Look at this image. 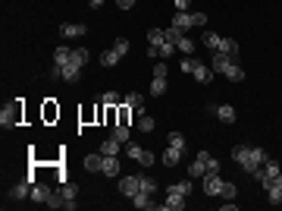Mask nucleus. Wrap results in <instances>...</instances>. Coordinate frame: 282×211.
I'll return each mask as SVG.
<instances>
[{"label":"nucleus","mask_w":282,"mask_h":211,"mask_svg":"<svg viewBox=\"0 0 282 211\" xmlns=\"http://www.w3.org/2000/svg\"><path fill=\"white\" fill-rule=\"evenodd\" d=\"M125 155H129L132 161H138L141 167H151V164H154V155H151L147 148H141V145H135V142H132V145H125Z\"/></svg>","instance_id":"f257e3e1"},{"label":"nucleus","mask_w":282,"mask_h":211,"mask_svg":"<svg viewBox=\"0 0 282 211\" xmlns=\"http://www.w3.org/2000/svg\"><path fill=\"white\" fill-rule=\"evenodd\" d=\"M160 208H163V211H182V208H185V195H182V193H172V189H166V199L160 202Z\"/></svg>","instance_id":"f03ea898"},{"label":"nucleus","mask_w":282,"mask_h":211,"mask_svg":"<svg viewBox=\"0 0 282 211\" xmlns=\"http://www.w3.org/2000/svg\"><path fill=\"white\" fill-rule=\"evenodd\" d=\"M19 117H22V110H19V101H13L10 107L0 110V126H16Z\"/></svg>","instance_id":"7ed1b4c3"},{"label":"nucleus","mask_w":282,"mask_h":211,"mask_svg":"<svg viewBox=\"0 0 282 211\" xmlns=\"http://www.w3.org/2000/svg\"><path fill=\"white\" fill-rule=\"evenodd\" d=\"M6 195H10L13 202H25V199L31 195V180H29V176H25V180H19V183H16V186H13Z\"/></svg>","instance_id":"20e7f679"},{"label":"nucleus","mask_w":282,"mask_h":211,"mask_svg":"<svg viewBox=\"0 0 282 211\" xmlns=\"http://www.w3.org/2000/svg\"><path fill=\"white\" fill-rule=\"evenodd\" d=\"M60 195H63V208H66V211H76V195H78V189L72 186V183H60Z\"/></svg>","instance_id":"39448f33"},{"label":"nucleus","mask_w":282,"mask_h":211,"mask_svg":"<svg viewBox=\"0 0 282 211\" xmlns=\"http://www.w3.org/2000/svg\"><path fill=\"white\" fill-rule=\"evenodd\" d=\"M119 193L123 195H138L141 193V176H123V180H119Z\"/></svg>","instance_id":"423d86ee"},{"label":"nucleus","mask_w":282,"mask_h":211,"mask_svg":"<svg viewBox=\"0 0 282 211\" xmlns=\"http://www.w3.org/2000/svg\"><path fill=\"white\" fill-rule=\"evenodd\" d=\"M100 174H104V176H119V174H123L119 158L116 155H104V167H100Z\"/></svg>","instance_id":"0eeeda50"},{"label":"nucleus","mask_w":282,"mask_h":211,"mask_svg":"<svg viewBox=\"0 0 282 211\" xmlns=\"http://www.w3.org/2000/svg\"><path fill=\"white\" fill-rule=\"evenodd\" d=\"M47 195H50V186H44V183H31V205H47Z\"/></svg>","instance_id":"6e6552de"},{"label":"nucleus","mask_w":282,"mask_h":211,"mask_svg":"<svg viewBox=\"0 0 282 211\" xmlns=\"http://www.w3.org/2000/svg\"><path fill=\"white\" fill-rule=\"evenodd\" d=\"M219 189H223V176L219 174H204V193L207 195H219Z\"/></svg>","instance_id":"1a4fd4ad"},{"label":"nucleus","mask_w":282,"mask_h":211,"mask_svg":"<svg viewBox=\"0 0 282 211\" xmlns=\"http://www.w3.org/2000/svg\"><path fill=\"white\" fill-rule=\"evenodd\" d=\"M132 205L141 208V211H144V208H160L157 202H154V193H144V189H141L138 195H132Z\"/></svg>","instance_id":"9d476101"},{"label":"nucleus","mask_w":282,"mask_h":211,"mask_svg":"<svg viewBox=\"0 0 282 211\" xmlns=\"http://www.w3.org/2000/svg\"><path fill=\"white\" fill-rule=\"evenodd\" d=\"M229 67H232L229 57L219 54V51H213V57H210V70H213V72H223V76H226V70H229Z\"/></svg>","instance_id":"9b49d317"},{"label":"nucleus","mask_w":282,"mask_h":211,"mask_svg":"<svg viewBox=\"0 0 282 211\" xmlns=\"http://www.w3.org/2000/svg\"><path fill=\"white\" fill-rule=\"evenodd\" d=\"M210 114H217L223 123H235V117H238L232 104H219V107H210Z\"/></svg>","instance_id":"f8f14e48"},{"label":"nucleus","mask_w":282,"mask_h":211,"mask_svg":"<svg viewBox=\"0 0 282 211\" xmlns=\"http://www.w3.org/2000/svg\"><path fill=\"white\" fill-rule=\"evenodd\" d=\"M85 32H88V25H76V22L60 25V35H63V38H82Z\"/></svg>","instance_id":"ddd939ff"},{"label":"nucleus","mask_w":282,"mask_h":211,"mask_svg":"<svg viewBox=\"0 0 282 211\" xmlns=\"http://www.w3.org/2000/svg\"><path fill=\"white\" fill-rule=\"evenodd\" d=\"M170 25H176V29L185 35L188 29H194V25H191V13H179V10H176V16H172V22H170Z\"/></svg>","instance_id":"4468645a"},{"label":"nucleus","mask_w":282,"mask_h":211,"mask_svg":"<svg viewBox=\"0 0 282 211\" xmlns=\"http://www.w3.org/2000/svg\"><path fill=\"white\" fill-rule=\"evenodd\" d=\"M219 54H226L235 63V60H238V44H235L232 38H223V41H219Z\"/></svg>","instance_id":"2eb2a0df"},{"label":"nucleus","mask_w":282,"mask_h":211,"mask_svg":"<svg viewBox=\"0 0 282 211\" xmlns=\"http://www.w3.org/2000/svg\"><path fill=\"white\" fill-rule=\"evenodd\" d=\"M69 57H72V48L60 44V48H57V54H53V63H57V67L63 70V67H69Z\"/></svg>","instance_id":"dca6fc26"},{"label":"nucleus","mask_w":282,"mask_h":211,"mask_svg":"<svg viewBox=\"0 0 282 211\" xmlns=\"http://www.w3.org/2000/svg\"><path fill=\"white\" fill-rule=\"evenodd\" d=\"M100 167H104V155H88L85 158V170H88V174H100Z\"/></svg>","instance_id":"f3484780"},{"label":"nucleus","mask_w":282,"mask_h":211,"mask_svg":"<svg viewBox=\"0 0 282 211\" xmlns=\"http://www.w3.org/2000/svg\"><path fill=\"white\" fill-rule=\"evenodd\" d=\"M179 158H182V148H176V145H170V148L163 151V164H166V167H176Z\"/></svg>","instance_id":"a211bd4d"},{"label":"nucleus","mask_w":282,"mask_h":211,"mask_svg":"<svg viewBox=\"0 0 282 211\" xmlns=\"http://www.w3.org/2000/svg\"><path fill=\"white\" fill-rule=\"evenodd\" d=\"M191 76H194V79H198V82H201V85H207V82H210V79H213V70H207V67H204V63H201V60H198V67H194V72H191Z\"/></svg>","instance_id":"6ab92c4d"},{"label":"nucleus","mask_w":282,"mask_h":211,"mask_svg":"<svg viewBox=\"0 0 282 211\" xmlns=\"http://www.w3.org/2000/svg\"><path fill=\"white\" fill-rule=\"evenodd\" d=\"M204 174H207L204 161H198V158H194V161L188 164V176H191V180H204Z\"/></svg>","instance_id":"aec40b11"},{"label":"nucleus","mask_w":282,"mask_h":211,"mask_svg":"<svg viewBox=\"0 0 282 211\" xmlns=\"http://www.w3.org/2000/svg\"><path fill=\"white\" fill-rule=\"evenodd\" d=\"M119 60H123V57H119V54H116V51H113V48H110V51H104V54H100V67H104V70L116 67Z\"/></svg>","instance_id":"412c9836"},{"label":"nucleus","mask_w":282,"mask_h":211,"mask_svg":"<svg viewBox=\"0 0 282 211\" xmlns=\"http://www.w3.org/2000/svg\"><path fill=\"white\" fill-rule=\"evenodd\" d=\"M69 63H72V67H78V70H82L85 63H88V51H85V48H72V57H69Z\"/></svg>","instance_id":"4be33fe9"},{"label":"nucleus","mask_w":282,"mask_h":211,"mask_svg":"<svg viewBox=\"0 0 282 211\" xmlns=\"http://www.w3.org/2000/svg\"><path fill=\"white\" fill-rule=\"evenodd\" d=\"M170 189H172V193H182L185 199H188V195H191V189H194V180H191V176H185L182 183H172Z\"/></svg>","instance_id":"5701e85b"},{"label":"nucleus","mask_w":282,"mask_h":211,"mask_svg":"<svg viewBox=\"0 0 282 211\" xmlns=\"http://www.w3.org/2000/svg\"><path fill=\"white\" fill-rule=\"evenodd\" d=\"M266 199H270V205H282V183L273 180V186L266 189Z\"/></svg>","instance_id":"b1692460"},{"label":"nucleus","mask_w":282,"mask_h":211,"mask_svg":"<svg viewBox=\"0 0 282 211\" xmlns=\"http://www.w3.org/2000/svg\"><path fill=\"white\" fill-rule=\"evenodd\" d=\"M166 41V29H151L147 32V44H154V48H160V44Z\"/></svg>","instance_id":"393cba45"},{"label":"nucleus","mask_w":282,"mask_h":211,"mask_svg":"<svg viewBox=\"0 0 282 211\" xmlns=\"http://www.w3.org/2000/svg\"><path fill=\"white\" fill-rule=\"evenodd\" d=\"M138 129H141V133H154V117L147 114V110L138 114Z\"/></svg>","instance_id":"a878e982"},{"label":"nucleus","mask_w":282,"mask_h":211,"mask_svg":"<svg viewBox=\"0 0 282 211\" xmlns=\"http://www.w3.org/2000/svg\"><path fill=\"white\" fill-rule=\"evenodd\" d=\"M119 145H123L119 139L107 136V139H104V145H100V155H116V151H119Z\"/></svg>","instance_id":"bb28decb"},{"label":"nucleus","mask_w":282,"mask_h":211,"mask_svg":"<svg viewBox=\"0 0 282 211\" xmlns=\"http://www.w3.org/2000/svg\"><path fill=\"white\" fill-rule=\"evenodd\" d=\"M176 51H182V57L194 54V41H191V38H188V35H182V38H179V41H176Z\"/></svg>","instance_id":"cd10ccee"},{"label":"nucleus","mask_w":282,"mask_h":211,"mask_svg":"<svg viewBox=\"0 0 282 211\" xmlns=\"http://www.w3.org/2000/svg\"><path fill=\"white\" fill-rule=\"evenodd\" d=\"M151 95H154V98L166 95V79H163V76H154V82H151Z\"/></svg>","instance_id":"c85d7f7f"},{"label":"nucleus","mask_w":282,"mask_h":211,"mask_svg":"<svg viewBox=\"0 0 282 211\" xmlns=\"http://www.w3.org/2000/svg\"><path fill=\"white\" fill-rule=\"evenodd\" d=\"M125 104H129L132 110H138V114H141V110H144V95H138V91H132V95L125 98Z\"/></svg>","instance_id":"c756f323"},{"label":"nucleus","mask_w":282,"mask_h":211,"mask_svg":"<svg viewBox=\"0 0 282 211\" xmlns=\"http://www.w3.org/2000/svg\"><path fill=\"white\" fill-rule=\"evenodd\" d=\"M110 136L119 139V142H129V126H125V123H116V126L110 129Z\"/></svg>","instance_id":"7c9ffc66"},{"label":"nucleus","mask_w":282,"mask_h":211,"mask_svg":"<svg viewBox=\"0 0 282 211\" xmlns=\"http://www.w3.org/2000/svg\"><path fill=\"white\" fill-rule=\"evenodd\" d=\"M172 54H176V44H172V41H163V44L157 48V57H160V60H170Z\"/></svg>","instance_id":"2f4dec72"},{"label":"nucleus","mask_w":282,"mask_h":211,"mask_svg":"<svg viewBox=\"0 0 282 211\" xmlns=\"http://www.w3.org/2000/svg\"><path fill=\"white\" fill-rule=\"evenodd\" d=\"M219 41H223V38H219L217 32H204V48H210V51H219Z\"/></svg>","instance_id":"473e14b6"},{"label":"nucleus","mask_w":282,"mask_h":211,"mask_svg":"<svg viewBox=\"0 0 282 211\" xmlns=\"http://www.w3.org/2000/svg\"><path fill=\"white\" fill-rule=\"evenodd\" d=\"M226 76H229V82H241V79H245V70H241L238 63H232V67L226 70Z\"/></svg>","instance_id":"72a5a7b5"},{"label":"nucleus","mask_w":282,"mask_h":211,"mask_svg":"<svg viewBox=\"0 0 282 211\" xmlns=\"http://www.w3.org/2000/svg\"><path fill=\"white\" fill-rule=\"evenodd\" d=\"M47 208H63V195H60V189H50V195H47Z\"/></svg>","instance_id":"f704fd0d"},{"label":"nucleus","mask_w":282,"mask_h":211,"mask_svg":"<svg viewBox=\"0 0 282 211\" xmlns=\"http://www.w3.org/2000/svg\"><path fill=\"white\" fill-rule=\"evenodd\" d=\"M78 76H82V70H78V67H72V63H69V67H63V79H66V82H76Z\"/></svg>","instance_id":"c9c22d12"},{"label":"nucleus","mask_w":282,"mask_h":211,"mask_svg":"<svg viewBox=\"0 0 282 211\" xmlns=\"http://www.w3.org/2000/svg\"><path fill=\"white\" fill-rule=\"evenodd\" d=\"M100 101H104V104H107V107H116V104H123V101H125V98H119V95H116V91H107V95H104V98H100Z\"/></svg>","instance_id":"e433bc0d"},{"label":"nucleus","mask_w":282,"mask_h":211,"mask_svg":"<svg viewBox=\"0 0 282 211\" xmlns=\"http://www.w3.org/2000/svg\"><path fill=\"white\" fill-rule=\"evenodd\" d=\"M113 51H116L119 57H125L129 54V38H116V41H113Z\"/></svg>","instance_id":"4c0bfd02"},{"label":"nucleus","mask_w":282,"mask_h":211,"mask_svg":"<svg viewBox=\"0 0 282 211\" xmlns=\"http://www.w3.org/2000/svg\"><path fill=\"white\" fill-rule=\"evenodd\" d=\"M219 195H223V199H235V195H238L235 183H226V180H223V189H219Z\"/></svg>","instance_id":"58836bf2"},{"label":"nucleus","mask_w":282,"mask_h":211,"mask_svg":"<svg viewBox=\"0 0 282 211\" xmlns=\"http://www.w3.org/2000/svg\"><path fill=\"white\" fill-rule=\"evenodd\" d=\"M194 67H198V57H182V72H194Z\"/></svg>","instance_id":"ea45409f"},{"label":"nucleus","mask_w":282,"mask_h":211,"mask_svg":"<svg viewBox=\"0 0 282 211\" xmlns=\"http://www.w3.org/2000/svg\"><path fill=\"white\" fill-rule=\"evenodd\" d=\"M204 167H207V174H219V161H217V158H213V155H207Z\"/></svg>","instance_id":"a19ab883"},{"label":"nucleus","mask_w":282,"mask_h":211,"mask_svg":"<svg viewBox=\"0 0 282 211\" xmlns=\"http://www.w3.org/2000/svg\"><path fill=\"white\" fill-rule=\"evenodd\" d=\"M170 145H176V148L185 151V136L182 133H170Z\"/></svg>","instance_id":"79ce46f5"},{"label":"nucleus","mask_w":282,"mask_h":211,"mask_svg":"<svg viewBox=\"0 0 282 211\" xmlns=\"http://www.w3.org/2000/svg\"><path fill=\"white\" fill-rule=\"evenodd\" d=\"M141 189H144V193H157V183H154L151 176H141Z\"/></svg>","instance_id":"37998d69"},{"label":"nucleus","mask_w":282,"mask_h":211,"mask_svg":"<svg viewBox=\"0 0 282 211\" xmlns=\"http://www.w3.org/2000/svg\"><path fill=\"white\" fill-rule=\"evenodd\" d=\"M179 38H182V32H179L176 25H170V29H166V41H172V44H176Z\"/></svg>","instance_id":"c03bdc74"},{"label":"nucleus","mask_w":282,"mask_h":211,"mask_svg":"<svg viewBox=\"0 0 282 211\" xmlns=\"http://www.w3.org/2000/svg\"><path fill=\"white\" fill-rule=\"evenodd\" d=\"M191 25H207V13H191Z\"/></svg>","instance_id":"a18cd8bd"},{"label":"nucleus","mask_w":282,"mask_h":211,"mask_svg":"<svg viewBox=\"0 0 282 211\" xmlns=\"http://www.w3.org/2000/svg\"><path fill=\"white\" fill-rule=\"evenodd\" d=\"M116 6H119V10H132V6H135V0H116Z\"/></svg>","instance_id":"49530a36"},{"label":"nucleus","mask_w":282,"mask_h":211,"mask_svg":"<svg viewBox=\"0 0 282 211\" xmlns=\"http://www.w3.org/2000/svg\"><path fill=\"white\" fill-rule=\"evenodd\" d=\"M100 3H104V0H88V6H94V10H97Z\"/></svg>","instance_id":"de8ad7c7"}]
</instances>
